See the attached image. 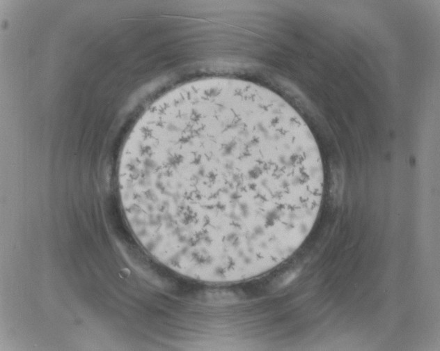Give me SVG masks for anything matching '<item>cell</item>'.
Returning a JSON list of instances; mask_svg holds the SVG:
<instances>
[{
	"label": "cell",
	"instance_id": "obj_1",
	"mask_svg": "<svg viewBox=\"0 0 440 351\" xmlns=\"http://www.w3.org/2000/svg\"><path fill=\"white\" fill-rule=\"evenodd\" d=\"M324 180L316 141L291 105L221 77L153 102L118 170L140 243L171 270L210 283L251 280L291 256L316 221Z\"/></svg>",
	"mask_w": 440,
	"mask_h": 351
}]
</instances>
